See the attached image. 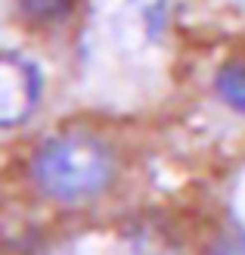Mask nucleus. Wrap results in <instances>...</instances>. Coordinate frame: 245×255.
Instances as JSON below:
<instances>
[{
	"mask_svg": "<svg viewBox=\"0 0 245 255\" xmlns=\"http://www.w3.org/2000/svg\"><path fill=\"white\" fill-rule=\"evenodd\" d=\"M28 184L47 202L87 206L118 184V152L96 131L62 128L31 149Z\"/></svg>",
	"mask_w": 245,
	"mask_h": 255,
	"instance_id": "1",
	"label": "nucleus"
},
{
	"mask_svg": "<svg viewBox=\"0 0 245 255\" xmlns=\"http://www.w3.org/2000/svg\"><path fill=\"white\" fill-rule=\"evenodd\" d=\"M44 97V72L34 59L6 50L0 59V125L12 128L25 125Z\"/></svg>",
	"mask_w": 245,
	"mask_h": 255,
	"instance_id": "2",
	"label": "nucleus"
},
{
	"mask_svg": "<svg viewBox=\"0 0 245 255\" xmlns=\"http://www.w3.org/2000/svg\"><path fill=\"white\" fill-rule=\"evenodd\" d=\"M12 9L31 31H50L75 19L78 0H12Z\"/></svg>",
	"mask_w": 245,
	"mask_h": 255,
	"instance_id": "3",
	"label": "nucleus"
},
{
	"mask_svg": "<svg viewBox=\"0 0 245 255\" xmlns=\"http://www.w3.org/2000/svg\"><path fill=\"white\" fill-rule=\"evenodd\" d=\"M214 97L221 100L230 112L245 116V56H230L217 66Z\"/></svg>",
	"mask_w": 245,
	"mask_h": 255,
	"instance_id": "4",
	"label": "nucleus"
}]
</instances>
